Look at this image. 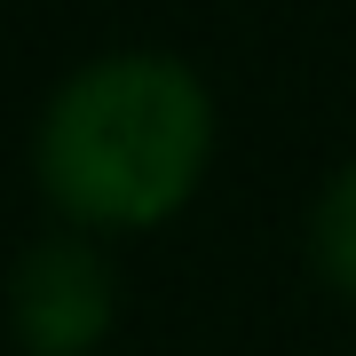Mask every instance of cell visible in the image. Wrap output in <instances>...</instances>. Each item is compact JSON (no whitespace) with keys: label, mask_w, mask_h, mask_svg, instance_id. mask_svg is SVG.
I'll use <instances>...</instances> for the list:
<instances>
[{"label":"cell","mask_w":356,"mask_h":356,"mask_svg":"<svg viewBox=\"0 0 356 356\" xmlns=\"http://www.w3.org/2000/svg\"><path fill=\"white\" fill-rule=\"evenodd\" d=\"M214 159V95L182 56L119 48L48 95L32 135L40 191L72 229H159L198 198Z\"/></svg>","instance_id":"obj_1"},{"label":"cell","mask_w":356,"mask_h":356,"mask_svg":"<svg viewBox=\"0 0 356 356\" xmlns=\"http://www.w3.org/2000/svg\"><path fill=\"white\" fill-rule=\"evenodd\" d=\"M309 254H317L325 285H332V293H348V301H356V159H348L341 175L325 182L317 214H309Z\"/></svg>","instance_id":"obj_3"},{"label":"cell","mask_w":356,"mask_h":356,"mask_svg":"<svg viewBox=\"0 0 356 356\" xmlns=\"http://www.w3.org/2000/svg\"><path fill=\"white\" fill-rule=\"evenodd\" d=\"M8 309H16V341L32 356H88L119 325V269L88 229H56V238L24 245L8 277Z\"/></svg>","instance_id":"obj_2"}]
</instances>
